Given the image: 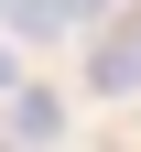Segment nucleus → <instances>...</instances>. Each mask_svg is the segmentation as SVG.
I'll use <instances>...</instances> for the list:
<instances>
[{
    "label": "nucleus",
    "mask_w": 141,
    "mask_h": 152,
    "mask_svg": "<svg viewBox=\"0 0 141 152\" xmlns=\"http://www.w3.org/2000/svg\"><path fill=\"white\" fill-rule=\"evenodd\" d=\"M54 141H65V98L11 76V87H0V152H54Z\"/></svg>",
    "instance_id": "1"
},
{
    "label": "nucleus",
    "mask_w": 141,
    "mask_h": 152,
    "mask_svg": "<svg viewBox=\"0 0 141 152\" xmlns=\"http://www.w3.org/2000/svg\"><path fill=\"white\" fill-rule=\"evenodd\" d=\"M87 87H98V98H141V22L98 33V54H87Z\"/></svg>",
    "instance_id": "2"
},
{
    "label": "nucleus",
    "mask_w": 141,
    "mask_h": 152,
    "mask_svg": "<svg viewBox=\"0 0 141 152\" xmlns=\"http://www.w3.org/2000/svg\"><path fill=\"white\" fill-rule=\"evenodd\" d=\"M11 76H22V65H11V54H0V87H11Z\"/></svg>",
    "instance_id": "3"
}]
</instances>
